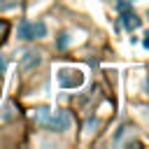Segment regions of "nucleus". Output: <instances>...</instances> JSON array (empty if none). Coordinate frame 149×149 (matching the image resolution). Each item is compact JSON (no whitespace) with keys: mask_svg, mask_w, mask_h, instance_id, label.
Wrapping results in <instances>:
<instances>
[{"mask_svg":"<svg viewBox=\"0 0 149 149\" xmlns=\"http://www.w3.org/2000/svg\"><path fill=\"white\" fill-rule=\"evenodd\" d=\"M58 84L63 88H79L84 84V72L77 68H63L58 72Z\"/></svg>","mask_w":149,"mask_h":149,"instance_id":"7ed1b4c3","label":"nucleus"},{"mask_svg":"<svg viewBox=\"0 0 149 149\" xmlns=\"http://www.w3.org/2000/svg\"><path fill=\"white\" fill-rule=\"evenodd\" d=\"M123 26H126L128 30H135V28L140 26V19H137L135 14H126V16H123Z\"/></svg>","mask_w":149,"mask_h":149,"instance_id":"39448f33","label":"nucleus"},{"mask_svg":"<svg viewBox=\"0 0 149 149\" xmlns=\"http://www.w3.org/2000/svg\"><path fill=\"white\" fill-rule=\"evenodd\" d=\"M35 121L42 128L54 130V133L70 130V126H72V116L65 109H37L35 112Z\"/></svg>","mask_w":149,"mask_h":149,"instance_id":"f257e3e1","label":"nucleus"},{"mask_svg":"<svg viewBox=\"0 0 149 149\" xmlns=\"http://www.w3.org/2000/svg\"><path fill=\"white\" fill-rule=\"evenodd\" d=\"M40 54L37 51H26L23 56H21V65H23V70H33L35 65H40Z\"/></svg>","mask_w":149,"mask_h":149,"instance_id":"20e7f679","label":"nucleus"},{"mask_svg":"<svg viewBox=\"0 0 149 149\" xmlns=\"http://www.w3.org/2000/svg\"><path fill=\"white\" fill-rule=\"evenodd\" d=\"M5 30H7V26H5L2 21H0V40H2V35H5Z\"/></svg>","mask_w":149,"mask_h":149,"instance_id":"423d86ee","label":"nucleus"},{"mask_svg":"<svg viewBox=\"0 0 149 149\" xmlns=\"http://www.w3.org/2000/svg\"><path fill=\"white\" fill-rule=\"evenodd\" d=\"M142 44H144V47H147V49H149V35H147V37H144V42H142Z\"/></svg>","mask_w":149,"mask_h":149,"instance_id":"0eeeda50","label":"nucleus"},{"mask_svg":"<svg viewBox=\"0 0 149 149\" xmlns=\"http://www.w3.org/2000/svg\"><path fill=\"white\" fill-rule=\"evenodd\" d=\"M19 40H40L47 35V26L42 21H23L19 26Z\"/></svg>","mask_w":149,"mask_h":149,"instance_id":"f03ea898","label":"nucleus"}]
</instances>
